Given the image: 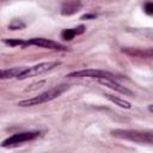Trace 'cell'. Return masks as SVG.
<instances>
[{"label": "cell", "mask_w": 153, "mask_h": 153, "mask_svg": "<svg viewBox=\"0 0 153 153\" xmlns=\"http://www.w3.org/2000/svg\"><path fill=\"white\" fill-rule=\"evenodd\" d=\"M66 90H68V85H59V86H55V87L38 94L37 97L20 100V102H18L17 105H19V106H33V105H38L42 103H47V102H50V100L57 98L59 96H61Z\"/></svg>", "instance_id": "cell-1"}, {"label": "cell", "mask_w": 153, "mask_h": 153, "mask_svg": "<svg viewBox=\"0 0 153 153\" xmlns=\"http://www.w3.org/2000/svg\"><path fill=\"white\" fill-rule=\"evenodd\" d=\"M111 135L117 139L129 140L140 143H152L153 142V133H146L140 130H130V129H115L111 131Z\"/></svg>", "instance_id": "cell-2"}, {"label": "cell", "mask_w": 153, "mask_h": 153, "mask_svg": "<svg viewBox=\"0 0 153 153\" xmlns=\"http://www.w3.org/2000/svg\"><path fill=\"white\" fill-rule=\"evenodd\" d=\"M60 65H61L60 61H49V62H42V63H38V65H35V66L29 67V68H24L23 72L18 75V79L23 80V79H26V78H30V76L42 74V73H44L47 71H50L54 67H57Z\"/></svg>", "instance_id": "cell-3"}, {"label": "cell", "mask_w": 153, "mask_h": 153, "mask_svg": "<svg viewBox=\"0 0 153 153\" xmlns=\"http://www.w3.org/2000/svg\"><path fill=\"white\" fill-rule=\"evenodd\" d=\"M66 76L67 78H94V79L109 78V79H116V76L112 73L106 72V71H102V69H80V71L68 73Z\"/></svg>", "instance_id": "cell-4"}, {"label": "cell", "mask_w": 153, "mask_h": 153, "mask_svg": "<svg viewBox=\"0 0 153 153\" xmlns=\"http://www.w3.org/2000/svg\"><path fill=\"white\" fill-rule=\"evenodd\" d=\"M39 135L38 131H24V133H18V134H13L12 136L5 139L1 143L2 147H7V146H13V145H18L22 142H26V141H31L33 139H36Z\"/></svg>", "instance_id": "cell-5"}, {"label": "cell", "mask_w": 153, "mask_h": 153, "mask_svg": "<svg viewBox=\"0 0 153 153\" xmlns=\"http://www.w3.org/2000/svg\"><path fill=\"white\" fill-rule=\"evenodd\" d=\"M29 44L30 45H37V47H41V48H47V49H53V50H62V51H66L67 48L57 42H54L51 39H48V38H41V37H36V38H31L29 41Z\"/></svg>", "instance_id": "cell-6"}, {"label": "cell", "mask_w": 153, "mask_h": 153, "mask_svg": "<svg viewBox=\"0 0 153 153\" xmlns=\"http://www.w3.org/2000/svg\"><path fill=\"white\" fill-rule=\"evenodd\" d=\"M98 81H99L102 85H104V86H106V87H109V88H111V90H115V91H117V92H120V93H123L124 96L134 97V93H133L130 90H128L127 87H124V86H122L121 84L116 82L115 79L100 78V79H98Z\"/></svg>", "instance_id": "cell-7"}, {"label": "cell", "mask_w": 153, "mask_h": 153, "mask_svg": "<svg viewBox=\"0 0 153 153\" xmlns=\"http://www.w3.org/2000/svg\"><path fill=\"white\" fill-rule=\"evenodd\" d=\"M81 7V2L80 0H67L62 4L61 7V13L63 16H72L74 13H76Z\"/></svg>", "instance_id": "cell-8"}, {"label": "cell", "mask_w": 153, "mask_h": 153, "mask_svg": "<svg viewBox=\"0 0 153 153\" xmlns=\"http://www.w3.org/2000/svg\"><path fill=\"white\" fill-rule=\"evenodd\" d=\"M123 53L130 55V56H137V57H153V48L148 49H139V48H123Z\"/></svg>", "instance_id": "cell-9"}, {"label": "cell", "mask_w": 153, "mask_h": 153, "mask_svg": "<svg viewBox=\"0 0 153 153\" xmlns=\"http://www.w3.org/2000/svg\"><path fill=\"white\" fill-rule=\"evenodd\" d=\"M104 96H105L106 99L115 103V105H118L120 108H123V109H130L131 108V104L129 102H127V100H124V99H122L117 96H112V94H104Z\"/></svg>", "instance_id": "cell-10"}, {"label": "cell", "mask_w": 153, "mask_h": 153, "mask_svg": "<svg viewBox=\"0 0 153 153\" xmlns=\"http://www.w3.org/2000/svg\"><path fill=\"white\" fill-rule=\"evenodd\" d=\"M24 68H19V67H13L10 69H2L1 71V79H10V78H18V75L23 72Z\"/></svg>", "instance_id": "cell-11"}, {"label": "cell", "mask_w": 153, "mask_h": 153, "mask_svg": "<svg viewBox=\"0 0 153 153\" xmlns=\"http://www.w3.org/2000/svg\"><path fill=\"white\" fill-rule=\"evenodd\" d=\"M133 33L137 35V36H142V37H147L153 39V29H134V30H129Z\"/></svg>", "instance_id": "cell-12"}, {"label": "cell", "mask_w": 153, "mask_h": 153, "mask_svg": "<svg viewBox=\"0 0 153 153\" xmlns=\"http://www.w3.org/2000/svg\"><path fill=\"white\" fill-rule=\"evenodd\" d=\"M2 42L10 47H26V45H30L29 44V41H23V39H2Z\"/></svg>", "instance_id": "cell-13"}, {"label": "cell", "mask_w": 153, "mask_h": 153, "mask_svg": "<svg viewBox=\"0 0 153 153\" xmlns=\"http://www.w3.org/2000/svg\"><path fill=\"white\" fill-rule=\"evenodd\" d=\"M24 27H25V24L22 20H19V19H13L10 23V25H8V29L10 30H22Z\"/></svg>", "instance_id": "cell-14"}, {"label": "cell", "mask_w": 153, "mask_h": 153, "mask_svg": "<svg viewBox=\"0 0 153 153\" xmlns=\"http://www.w3.org/2000/svg\"><path fill=\"white\" fill-rule=\"evenodd\" d=\"M74 36H76L74 29H66V30H63V31L61 32V37H62L63 39H66V41H71V39H73Z\"/></svg>", "instance_id": "cell-15"}, {"label": "cell", "mask_w": 153, "mask_h": 153, "mask_svg": "<svg viewBox=\"0 0 153 153\" xmlns=\"http://www.w3.org/2000/svg\"><path fill=\"white\" fill-rule=\"evenodd\" d=\"M44 84H45V81H44V80H42V81H38V82H35V84L30 85L31 87H27V88H26V91H33V90H37V88L42 87Z\"/></svg>", "instance_id": "cell-16"}, {"label": "cell", "mask_w": 153, "mask_h": 153, "mask_svg": "<svg viewBox=\"0 0 153 153\" xmlns=\"http://www.w3.org/2000/svg\"><path fill=\"white\" fill-rule=\"evenodd\" d=\"M143 10H145V12H146L147 14L153 16V2H147V4H145Z\"/></svg>", "instance_id": "cell-17"}, {"label": "cell", "mask_w": 153, "mask_h": 153, "mask_svg": "<svg viewBox=\"0 0 153 153\" xmlns=\"http://www.w3.org/2000/svg\"><path fill=\"white\" fill-rule=\"evenodd\" d=\"M74 31H75L76 36H78V35H81V33H84V31H85V26H84V25H79V26L74 27Z\"/></svg>", "instance_id": "cell-18"}, {"label": "cell", "mask_w": 153, "mask_h": 153, "mask_svg": "<svg viewBox=\"0 0 153 153\" xmlns=\"http://www.w3.org/2000/svg\"><path fill=\"white\" fill-rule=\"evenodd\" d=\"M96 14H93V13H87V14H84V16H81V19H96Z\"/></svg>", "instance_id": "cell-19"}, {"label": "cell", "mask_w": 153, "mask_h": 153, "mask_svg": "<svg viewBox=\"0 0 153 153\" xmlns=\"http://www.w3.org/2000/svg\"><path fill=\"white\" fill-rule=\"evenodd\" d=\"M148 110H149V111H151V112H153V104H152V105H149V106H148Z\"/></svg>", "instance_id": "cell-20"}]
</instances>
